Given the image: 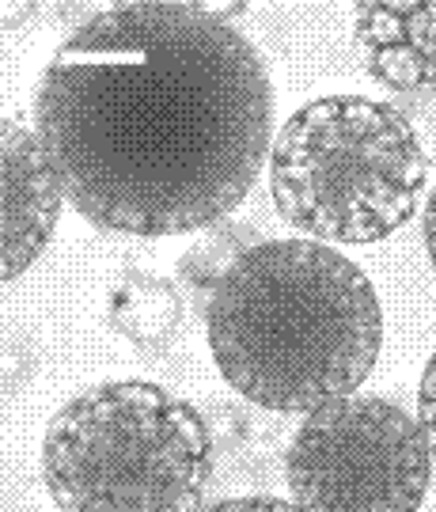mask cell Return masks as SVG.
Segmentation results:
<instances>
[{
    "label": "cell",
    "mask_w": 436,
    "mask_h": 512,
    "mask_svg": "<svg viewBox=\"0 0 436 512\" xmlns=\"http://www.w3.org/2000/svg\"><path fill=\"white\" fill-rule=\"evenodd\" d=\"M205 330L220 376L273 414H315L368 380L383 308L364 270L311 239H266L217 281Z\"/></svg>",
    "instance_id": "7a4b0ae2"
},
{
    "label": "cell",
    "mask_w": 436,
    "mask_h": 512,
    "mask_svg": "<svg viewBox=\"0 0 436 512\" xmlns=\"http://www.w3.org/2000/svg\"><path fill=\"white\" fill-rule=\"evenodd\" d=\"M364 69L395 92H436V4L364 0L353 12Z\"/></svg>",
    "instance_id": "52a82bcc"
},
{
    "label": "cell",
    "mask_w": 436,
    "mask_h": 512,
    "mask_svg": "<svg viewBox=\"0 0 436 512\" xmlns=\"http://www.w3.org/2000/svg\"><path fill=\"white\" fill-rule=\"evenodd\" d=\"M425 251L433 258V270H436V186L425 202Z\"/></svg>",
    "instance_id": "7c38bea8"
},
{
    "label": "cell",
    "mask_w": 436,
    "mask_h": 512,
    "mask_svg": "<svg viewBox=\"0 0 436 512\" xmlns=\"http://www.w3.org/2000/svg\"><path fill=\"white\" fill-rule=\"evenodd\" d=\"M433 452L421 425L380 395H346L300 421L285 456L300 512H418Z\"/></svg>",
    "instance_id": "5b68a950"
},
{
    "label": "cell",
    "mask_w": 436,
    "mask_h": 512,
    "mask_svg": "<svg viewBox=\"0 0 436 512\" xmlns=\"http://www.w3.org/2000/svg\"><path fill=\"white\" fill-rule=\"evenodd\" d=\"M65 186L38 129L0 122V277L12 281L54 236Z\"/></svg>",
    "instance_id": "8992f818"
},
{
    "label": "cell",
    "mask_w": 436,
    "mask_h": 512,
    "mask_svg": "<svg viewBox=\"0 0 436 512\" xmlns=\"http://www.w3.org/2000/svg\"><path fill=\"white\" fill-rule=\"evenodd\" d=\"M209 471L205 418L148 380L80 391L42 440V478L61 512H198Z\"/></svg>",
    "instance_id": "3957f363"
},
{
    "label": "cell",
    "mask_w": 436,
    "mask_h": 512,
    "mask_svg": "<svg viewBox=\"0 0 436 512\" xmlns=\"http://www.w3.org/2000/svg\"><path fill=\"white\" fill-rule=\"evenodd\" d=\"M418 425L425 440H429V452L436 459V349L429 357V365L421 372V391H418Z\"/></svg>",
    "instance_id": "30bf717a"
},
{
    "label": "cell",
    "mask_w": 436,
    "mask_h": 512,
    "mask_svg": "<svg viewBox=\"0 0 436 512\" xmlns=\"http://www.w3.org/2000/svg\"><path fill=\"white\" fill-rule=\"evenodd\" d=\"M255 243H251V228H239V224H224L217 232H209V236L194 243L179 262V274L182 281L194 289V293L205 296V304H209V296L217 289V281L232 266L239 262V255H247Z\"/></svg>",
    "instance_id": "9c48e42d"
},
{
    "label": "cell",
    "mask_w": 436,
    "mask_h": 512,
    "mask_svg": "<svg viewBox=\"0 0 436 512\" xmlns=\"http://www.w3.org/2000/svg\"><path fill=\"white\" fill-rule=\"evenodd\" d=\"M198 512H300V509L292 501H281V497H228V501H217V505Z\"/></svg>",
    "instance_id": "8fae6325"
},
{
    "label": "cell",
    "mask_w": 436,
    "mask_h": 512,
    "mask_svg": "<svg viewBox=\"0 0 436 512\" xmlns=\"http://www.w3.org/2000/svg\"><path fill=\"white\" fill-rule=\"evenodd\" d=\"M110 327L137 349H164L182 323L179 289L148 270H122L107 289Z\"/></svg>",
    "instance_id": "ba28073f"
},
{
    "label": "cell",
    "mask_w": 436,
    "mask_h": 512,
    "mask_svg": "<svg viewBox=\"0 0 436 512\" xmlns=\"http://www.w3.org/2000/svg\"><path fill=\"white\" fill-rule=\"evenodd\" d=\"M429 179L418 129L364 95H323L277 129L270 194L296 232L380 243L414 217Z\"/></svg>",
    "instance_id": "277c9868"
},
{
    "label": "cell",
    "mask_w": 436,
    "mask_h": 512,
    "mask_svg": "<svg viewBox=\"0 0 436 512\" xmlns=\"http://www.w3.org/2000/svg\"><path fill=\"white\" fill-rule=\"evenodd\" d=\"M35 129L95 228L198 232L228 217L270 160V69L220 8L110 4L42 69Z\"/></svg>",
    "instance_id": "6da1fadb"
}]
</instances>
